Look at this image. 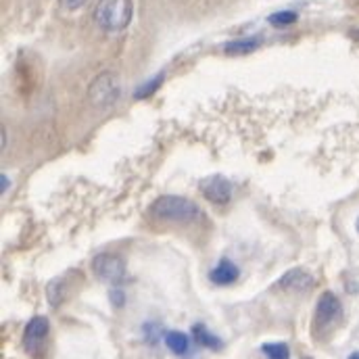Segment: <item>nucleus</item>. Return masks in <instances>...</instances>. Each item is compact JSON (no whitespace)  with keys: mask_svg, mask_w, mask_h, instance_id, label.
I'll return each instance as SVG.
<instances>
[{"mask_svg":"<svg viewBox=\"0 0 359 359\" xmlns=\"http://www.w3.org/2000/svg\"><path fill=\"white\" fill-rule=\"evenodd\" d=\"M149 213L153 219L174 226H192L203 217V211L194 201L178 194H163L155 198L149 207Z\"/></svg>","mask_w":359,"mask_h":359,"instance_id":"1","label":"nucleus"},{"mask_svg":"<svg viewBox=\"0 0 359 359\" xmlns=\"http://www.w3.org/2000/svg\"><path fill=\"white\" fill-rule=\"evenodd\" d=\"M341 322H343V303L339 301V297L334 292H324L316 305V313H313V322H311V334L318 341H324L337 330V326Z\"/></svg>","mask_w":359,"mask_h":359,"instance_id":"2","label":"nucleus"},{"mask_svg":"<svg viewBox=\"0 0 359 359\" xmlns=\"http://www.w3.org/2000/svg\"><path fill=\"white\" fill-rule=\"evenodd\" d=\"M94 21L109 34L123 32L132 21V0H98Z\"/></svg>","mask_w":359,"mask_h":359,"instance_id":"3","label":"nucleus"},{"mask_svg":"<svg viewBox=\"0 0 359 359\" xmlns=\"http://www.w3.org/2000/svg\"><path fill=\"white\" fill-rule=\"evenodd\" d=\"M48 332H50V322L48 318L44 316H34L25 330H23V339H21V345H23V351L34 359H44L46 355V339H48Z\"/></svg>","mask_w":359,"mask_h":359,"instance_id":"4","label":"nucleus"},{"mask_svg":"<svg viewBox=\"0 0 359 359\" xmlns=\"http://www.w3.org/2000/svg\"><path fill=\"white\" fill-rule=\"evenodd\" d=\"M119 94H121V84H119V78L113 72L98 74L88 86L90 102L94 107H98V109L113 107L119 100Z\"/></svg>","mask_w":359,"mask_h":359,"instance_id":"5","label":"nucleus"},{"mask_svg":"<svg viewBox=\"0 0 359 359\" xmlns=\"http://www.w3.org/2000/svg\"><path fill=\"white\" fill-rule=\"evenodd\" d=\"M92 271L96 273L98 280L109 282V284H119L126 278V264L119 255L113 253H100L92 262Z\"/></svg>","mask_w":359,"mask_h":359,"instance_id":"6","label":"nucleus"},{"mask_svg":"<svg viewBox=\"0 0 359 359\" xmlns=\"http://www.w3.org/2000/svg\"><path fill=\"white\" fill-rule=\"evenodd\" d=\"M198 190L207 201H211L215 205H226L232 198V184H230V180L224 178V176L203 178L201 184H198Z\"/></svg>","mask_w":359,"mask_h":359,"instance_id":"7","label":"nucleus"},{"mask_svg":"<svg viewBox=\"0 0 359 359\" xmlns=\"http://www.w3.org/2000/svg\"><path fill=\"white\" fill-rule=\"evenodd\" d=\"M316 286V278L305 268L288 269L276 284V288L284 290V292H297V294H305Z\"/></svg>","mask_w":359,"mask_h":359,"instance_id":"8","label":"nucleus"},{"mask_svg":"<svg viewBox=\"0 0 359 359\" xmlns=\"http://www.w3.org/2000/svg\"><path fill=\"white\" fill-rule=\"evenodd\" d=\"M241 278V269L232 259H219V264L209 271V280L217 286H228L234 284Z\"/></svg>","mask_w":359,"mask_h":359,"instance_id":"9","label":"nucleus"},{"mask_svg":"<svg viewBox=\"0 0 359 359\" xmlns=\"http://www.w3.org/2000/svg\"><path fill=\"white\" fill-rule=\"evenodd\" d=\"M192 337H194L196 345H201L205 349H211V351H222L224 349V341L219 337L211 334L205 324H194L192 326Z\"/></svg>","mask_w":359,"mask_h":359,"instance_id":"10","label":"nucleus"},{"mask_svg":"<svg viewBox=\"0 0 359 359\" xmlns=\"http://www.w3.org/2000/svg\"><path fill=\"white\" fill-rule=\"evenodd\" d=\"M262 44L259 38H238V40H232L224 46L226 55H232V57H241V55H249L253 50H257Z\"/></svg>","mask_w":359,"mask_h":359,"instance_id":"11","label":"nucleus"},{"mask_svg":"<svg viewBox=\"0 0 359 359\" xmlns=\"http://www.w3.org/2000/svg\"><path fill=\"white\" fill-rule=\"evenodd\" d=\"M163 341H165L168 349H170L172 353H176V355H186V353L190 351V341H188V337H186L184 332L170 330V332H165Z\"/></svg>","mask_w":359,"mask_h":359,"instance_id":"12","label":"nucleus"},{"mask_svg":"<svg viewBox=\"0 0 359 359\" xmlns=\"http://www.w3.org/2000/svg\"><path fill=\"white\" fill-rule=\"evenodd\" d=\"M163 80H165V72H159L155 78H151V80H147V82H142L136 92H134V98H138V100H142V98H149V96H153L157 90L161 88V84H163Z\"/></svg>","mask_w":359,"mask_h":359,"instance_id":"13","label":"nucleus"},{"mask_svg":"<svg viewBox=\"0 0 359 359\" xmlns=\"http://www.w3.org/2000/svg\"><path fill=\"white\" fill-rule=\"evenodd\" d=\"M46 297H48V301H50L53 307H59L61 301L65 299V280H63V278L53 280V282L46 286Z\"/></svg>","mask_w":359,"mask_h":359,"instance_id":"14","label":"nucleus"},{"mask_svg":"<svg viewBox=\"0 0 359 359\" xmlns=\"http://www.w3.org/2000/svg\"><path fill=\"white\" fill-rule=\"evenodd\" d=\"M262 353L268 359H290V349L286 343H264Z\"/></svg>","mask_w":359,"mask_h":359,"instance_id":"15","label":"nucleus"},{"mask_svg":"<svg viewBox=\"0 0 359 359\" xmlns=\"http://www.w3.org/2000/svg\"><path fill=\"white\" fill-rule=\"evenodd\" d=\"M269 25L273 27H286V25H292L299 21V15L294 11H278V13H271L268 17Z\"/></svg>","mask_w":359,"mask_h":359,"instance_id":"16","label":"nucleus"},{"mask_svg":"<svg viewBox=\"0 0 359 359\" xmlns=\"http://www.w3.org/2000/svg\"><path fill=\"white\" fill-rule=\"evenodd\" d=\"M67 11H78V8H82L88 0H59Z\"/></svg>","mask_w":359,"mask_h":359,"instance_id":"17","label":"nucleus"},{"mask_svg":"<svg viewBox=\"0 0 359 359\" xmlns=\"http://www.w3.org/2000/svg\"><path fill=\"white\" fill-rule=\"evenodd\" d=\"M111 303H113L115 307H121V305L126 303L123 292H121V290H111Z\"/></svg>","mask_w":359,"mask_h":359,"instance_id":"18","label":"nucleus"},{"mask_svg":"<svg viewBox=\"0 0 359 359\" xmlns=\"http://www.w3.org/2000/svg\"><path fill=\"white\" fill-rule=\"evenodd\" d=\"M0 182H2V194H4V192L8 190V178H6V176L2 174V176H0Z\"/></svg>","mask_w":359,"mask_h":359,"instance_id":"19","label":"nucleus"},{"mask_svg":"<svg viewBox=\"0 0 359 359\" xmlns=\"http://www.w3.org/2000/svg\"><path fill=\"white\" fill-rule=\"evenodd\" d=\"M347 359H359V351H355V353H351V355H349V358Z\"/></svg>","mask_w":359,"mask_h":359,"instance_id":"20","label":"nucleus"},{"mask_svg":"<svg viewBox=\"0 0 359 359\" xmlns=\"http://www.w3.org/2000/svg\"><path fill=\"white\" fill-rule=\"evenodd\" d=\"M355 228H358V232H359V217H358V222H355Z\"/></svg>","mask_w":359,"mask_h":359,"instance_id":"21","label":"nucleus"},{"mask_svg":"<svg viewBox=\"0 0 359 359\" xmlns=\"http://www.w3.org/2000/svg\"><path fill=\"white\" fill-rule=\"evenodd\" d=\"M303 359H311V358H303Z\"/></svg>","mask_w":359,"mask_h":359,"instance_id":"22","label":"nucleus"}]
</instances>
